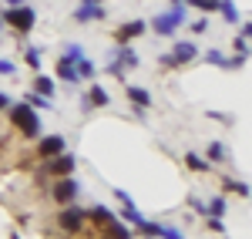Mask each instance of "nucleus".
<instances>
[{
    "label": "nucleus",
    "instance_id": "26",
    "mask_svg": "<svg viewBox=\"0 0 252 239\" xmlns=\"http://www.w3.org/2000/svg\"><path fill=\"white\" fill-rule=\"evenodd\" d=\"M209 159H212V162H222V159H225V148H222L219 141H212V145H209Z\"/></svg>",
    "mask_w": 252,
    "mask_h": 239
},
{
    "label": "nucleus",
    "instance_id": "5",
    "mask_svg": "<svg viewBox=\"0 0 252 239\" xmlns=\"http://www.w3.org/2000/svg\"><path fill=\"white\" fill-rule=\"evenodd\" d=\"M125 68H138V54L131 47H121V51H118V58L108 64V74H121Z\"/></svg>",
    "mask_w": 252,
    "mask_h": 239
},
{
    "label": "nucleus",
    "instance_id": "32",
    "mask_svg": "<svg viewBox=\"0 0 252 239\" xmlns=\"http://www.w3.org/2000/svg\"><path fill=\"white\" fill-rule=\"evenodd\" d=\"M7 3H10V7H17V3H24V0H7Z\"/></svg>",
    "mask_w": 252,
    "mask_h": 239
},
{
    "label": "nucleus",
    "instance_id": "24",
    "mask_svg": "<svg viewBox=\"0 0 252 239\" xmlns=\"http://www.w3.org/2000/svg\"><path fill=\"white\" fill-rule=\"evenodd\" d=\"M222 212H225V202L215 196V199L209 202V216H212V219H222Z\"/></svg>",
    "mask_w": 252,
    "mask_h": 239
},
{
    "label": "nucleus",
    "instance_id": "29",
    "mask_svg": "<svg viewBox=\"0 0 252 239\" xmlns=\"http://www.w3.org/2000/svg\"><path fill=\"white\" fill-rule=\"evenodd\" d=\"M192 31H195V34H205V31H209V20H205V17H202V20H195V24H192Z\"/></svg>",
    "mask_w": 252,
    "mask_h": 239
},
{
    "label": "nucleus",
    "instance_id": "3",
    "mask_svg": "<svg viewBox=\"0 0 252 239\" xmlns=\"http://www.w3.org/2000/svg\"><path fill=\"white\" fill-rule=\"evenodd\" d=\"M185 20V7H175L172 14H161V17H155V31L161 34V37H168V34H175V27Z\"/></svg>",
    "mask_w": 252,
    "mask_h": 239
},
{
    "label": "nucleus",
    "instance_id": "18",
    "mask_svg": "<svg viewBox=\"0 0 252 239\" xmlns=\"http://www.w3.org/2000/svg\"><path fill=\"white\" fill-rule=\"evenodd\" d=\"M88 216H91L94 222H101V226H104V222H111V219H115V212H111V209H104V205H94V209H91Z\"/></svg>",
    "mask_w": 252,
    "mask_h": 239
},
{
    "label": "nucleus",
    "instance_id": "19",
    "mask_svg": "<svg viewBox=\"0 0 252 239\" xmlns=\"http://www.w3.org/2000/svg\"><path fill=\"white\" fill-rule=\"evenodd\" d=\"M185 165H189L192 172H209V162H205V159H198L195 152H189V155H185Z\"/></svg>",
    "mask_w": 252,
    "mask_h": 239
},
{
    "label": "nucleus",
    "instance_id": "21",
    "mask_svg": "<svg viewBox=\"0 0 252 239\" xmlns=\"http://www.w3.org/2000/svg\"><path fill=\"white\" fill-rule=\"evenodd\" d=\"M74 68H78V78H91V74H94V64H91L88 58L74 61Z\"/></svg>",
    "mask_w": 252,
    "mask_h": 239
},
{
    "label": "nucleus",
    "instance_id": "12",
    "mask_svg": "<svg viewBox=\"0 0 252 239\" xmlns=\"http://www.w3.org/2000/svg\"><path fill=\"white\" fill-rule=\"evenodd\" d=\"M58 152H64V138H61V135H51V138L40 141V155L51 159V155H58Z\"/></svg>",
    "mask_w": 252,
    "mask_h": 239
},
{
    "label": "nucleus",
    "instance_id": "20",
    "mask_svg": "<svg viewBox=\"0 0 252 239\" xmlns=\"http://www.w3.org/2000/svg\"><path fill=\"white\" fill-rule=\"evenodd\" d=\"M81 58H84V47H81V44H67V47H64V61L74 64V61H81Z\"/></svg>",
    "mask_w": 252,
    "mask_h": 239
},
{
    "label": "nucleus",
    "instance_id": "33",
    "mask_svg": "<svg viewBox=\"0 0 252 239\" xmlns=\"http://www.w3.org/2000/svg\"><path fill=\"white\" fill-rule=\"evenodd\" d=\"M84 3H97V0H84Z\"/></svg>",
    "mask_w": 252,
    "mask_h": 239
},
{
    "label": "nucleus",
    "instance_id": "15",
    "mask_svg": "<svg viewBox=\"0 0 252 239\" xmlns=\"http://www.w3.org/2000/svg\"><path fill=\"white\" fill-rule=\"evenodd\" d=\"M108 101H111V98H108V91L94 84V88H91V98H88V104H91V108H104Z\"/></svg>",
    "mask_w": 252,
    "mask_h": 239
},
{
    "label": "nucleus",
    "instance_id": "31",
    "mask_svg": "<svg viewBox=\"0 0 252 239\" xmlns=\"http://www.w3.org/2000/svg\"><path fill=\"white\" fill-rule=\"evenodd\" d=\"M3 108H10V101H7V95H0V111H3Z\"/></svg>",
    "mask_w": 252,
    "mask_h": 239
},
{
    "label": "nucleus",
    "instance_id": "28",
    "mask_svg": "<svg viewBox=\"0 0 252 239\" xmlns=\"http://www.w3.org/2000/svg\"><path fill=\"white\" fill-rule=\"evenodd\" d=\"M205 61H209V64H219V68H225V58H222L219 51H209V54H205Z\"/></svg>",
    "mask_w": 252,
    "mask_h": 239
},
{
    "label": "nucleus",
    "instance_id": "22",
    "mask_svg": "<svg viewBox=\"0 0 252 239\" xmlns=\"http://www.w3.org/2000/svg\"><path fill=\"white\" fill-rule=\"evenodd\" d=\"M24 101L31 108H51V98H44V95H24Z\"/></svg>",
    "mask_w": 252,
    "mask_h": 239
},
{
    "label": "nucleus",
    "instance_id": "7",
    "mask_svg": "<svg viewBox=\"0 0 252 239\" xmlns=\"http://www.w3.org/2000/svg\"><path fill=\"white\" fill-rule=\"evenodd\" d=\"M47 169H51V175H67V172L74 169V155H67V152H58V155H51Z\"/></svg>",
    "mask_w": 252,
    "mask_h": 239
},
{
    "label": "nucleus",
    "instance_id": "2",
    "mask_svg": "<svg viewBox=\"0 0 252 239\" xmlns=\"http://www.w3.org/2000/svg\"><path fill=\"white\" fill-rule=\"evenodd\" d=\"M0 20H3V24H10L17 34H31V31H34V20H37V14H34L27 3H17V7H10V10H7Z\"/></svg>",
    "mask_w": 252,
    "mask_h": 239
},
{
    "label": "nucleus",
    "instance_id": "30",
    "mask_svg": "<svg viewBox=\"0 0 252 239\" xmlns=\"http://www.w3.org/2000/svg\"><path fill=\"white\" fill-rule=\"evenodd\" d=\"M0 74H14V64L10 61H0Z\"/></svg>",
    "mask_w": 252,
    "mask_h": 239
},
{
    "label": "nucleus",
    "instance_id": "23",
    "mask_svg": "<svg viewBox=\"0 0 252 239\" xmlns=\"http://www.w3.org/2000/svg\"><path fill=\"white\" fill-rule=\"evenodd\" d=\"M192 7H198L202 14H215L219 10V0H192Z\"/></svg>",
    "mask_w": 252,
    "mask_h": 239
},
{
    "label": "nucleus",
    "instance_id": "16",
    "mask_svg": "<svg viewBox=\"0 0 252 239\" xmlns=\"http://www.w3.org/2000/svg\"><path fill=\"white\" fill-rule=\"evenodd\" d=\"M219 10H222V17L229 20V24H239V10H235L232 0H219Z\"/></svg>",
    "mask_w": 252,
    "mask_h": 239
},
{
    "label": "nucleus",
    "instance_id": "36",
    "mask_svg": "<svg viewBox=\"0 0 252 239\" xmlns=\"http://www.w3.org/2000/svg\"><path fill=\"white\" fill-rule=\"evenodd\" d=\"M175 3H178V0H175Z\"/></svg>",
    "mask_w": 252,
    "mask_h": 239
},
{
    "label": "nucleus",
    "instance_id": "11",
    "mask_svg": "<svg viewBox=\"0 0 252 239\" xmlns=\"http://www.w3.org/2000/svg\"><path fill=\"white\" fill-rule=\"evenodd\" d=\"M125 95L135 101L138 108H148V104H152V95H148L145 88H135V84H128V88H125Z\"/></svg>",
    "mask_w": 252,
    "mask_h": 239
},
{
    "label": "nucleus",
    "instance_id": "8",
    "mask_svg": "<svg viewBox=\"0 0 252 239\" xmlns=\"http://www.w3.org/2000/svg\"><path fill=\"white\" fill-rule=\"evenodd\" d=\"M74 20L78 24H88V20H104V7L101 3H81L74 10Z\"/></svg>",
    "mask_w": 252,
    "mask_h": 239
},
{
    "label": "nucleus",
    "instance_id": "9",
    "mask_svg": "<svg viewBox=\"0 0 252 239\" xmlns=\"http://www.w3.org/2000/svg\"><path fill=\"white\" fill-rule=\"evenodd\" d=\"M138 34H145V20H128V24L118 27V40H121V44H128V40L138 37Z\"/></svg>",
    "mask_w": 252,
    "mask_h": 239
},
{
    "label": "nucleus",
    "instance_id": "13",
    "mask_svg": "<svg viewBox=\"0 0 252 239\" xmlns=\"http://www.w3.org/2000/svg\"><path fill=\"white\" fill-rule=\"evenodd\" d=\"M58 78H64V81H81L78 78V68H74L71 61H64V58H58Z\"/></svg>",
    "mask_w": 252,
    "mask_h": 239
},
{
    "label": "nucleus",
    "instance_id": "6",
    "mask_svg": "<svg viewBox=\"0 0 252 239\" xmlns=\"http://www.w3.org/2000/svg\"><path fill=\"white\" fill-rule=\"evenodd\" d=\"M78 196H81V185L74 179L54 182V199H58V202H71V199H78Z\"/></svg>",
    "mask_w": 252,
    "mask_h": 239
},
{
    "label": "nucleus",
    "instance_id": "17",
    "mask_svg": "<svg viewBox=\"0 0 252 239\" xmlns=\"http://www.w3.org/2000/svg\"><path fill=\"white\" fill-rule=\"evenodd\" d=\"M104 229L111 233V239H131V233H128V229H125V226H121V222H118V219L104 222Z\"/></svg>",
    "mask_w": 252,
    "mask_h": 239
},
{
    "label": "nucleus",
    "instance_id": "4",
    "mask_svg": "<svg viewBox=\"0 0 252 239\" xmlns=\"http://www.w3.org/2000/svg\"><path fill=\"white\" fill-rule=\"evenodd\" d=\"M84 222H88V212L78 209V205H71V209L61 212V229L64 233H78V229H84Z\"/></svg>",
    "mask_w": 252,
    "mask_h": 239
},
{
    "label": "nucleus",
    "instance_id": "27",
    "mask_svg": "<svg viewBox=\"0 0 252 239\" xmlns=\"http://www.w3.org/2000/svg\"><path fill=\"white\" fill-rule=\"evenodd\" d=\"M235 54H249V37H235Z\"/></svg>",
    "mask_w": 252,
    "mask_h": 239
},
{
    "label": "nucleus",
    "instance_id": "10",
    "mask_svg": "<svg viewBox=\"0 0 252 239\" xmlns=\"http://www.w3.org/2000/svg\"><path fill=\"white\" fill-rule=\"evenodd\" d=\"M195 54H198V51H195V44H189V40H182V44H175L172 61H175V64H189V61H192Z\"/></svg>",
    "mask_w": 252,
    "mask_h": 239
},
{
    "label": "nucleus",
    "instance_id": "1",
    "mask_svg": "<svg viewBox=\"0 0 252 239\" xmlns=\"http://www.w3.org/2000/svg\"><path fill=\"white\" fill-rule=\"evenodd\" d=\"M10 118L17 125V132H24V138H37L40 135V118L27 101H20L17 108H10Z\"/></svg>",
    "mask_w": 252,
    "mask_h": 239
},
{
    "label": "nucleus",
    "instance_id": "14",
    "mask_svg": "<svg viewBox=\"0 0 252 239\" xmlns=\"http://www.w3.org/2000/svg\"><path fill=\"white\" fill-rule=\"evenodd\" d=\"M34 88H37V95H44V98H54V81L47 78V74H37L34 78Z\"/></svg>",
    "mask_w": 252,
    "mask_h": 239
},
{
    "label": "nucleus",
    "instance_id": "34",
    "mask_svg": "<svg viewBox=\"0 0 252 239\" xmlns=\"http://www.w3.org/2000/svg\"><path fill=\"white\" fill-rule=\"evenodd\" d=\"M10 239H20V236H17V233H14V236H10Z\"/></svg>",
    "mask_w": 252,
    "mask_h": 239
},
{
    "label": "nucleus",
    "instance_id": "35",
    "mask_svg": "<svg viewBox=\"0 0 252 239\" xmlns=\"http://www.w3.org/2000/svg\"><path fill=\"white\" fill-rule=\"evenodd\" d=\"M0 27H3V20H0Z\"/></svg>",
    "mask_w": 252,
    "mask_h": 239
},
{
    "label": "nucleus",
    "instance_id": "25",
    "mask_svg": "<svg viewBox=\"0 0 252 239\" xmlns=\"http://www.w3.org/2000/svg\"><path fill=\"white\" fill-rule=\"evenodd\" d=\"M24 58H27V64H31L34 71L40 68V51H37V47H27V54H24Z\"/></svg>",
    "mask_w": 252,
    "mask_h": 239
}]
</instances>
